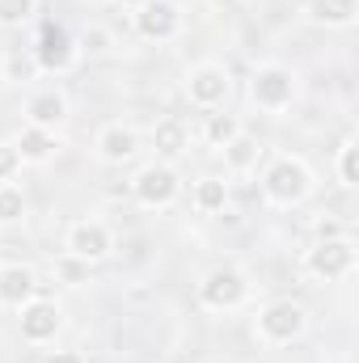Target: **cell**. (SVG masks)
Returning <instances> with one entry per match:
<instances>
[{"label": "cell", "mask_w": 359, "mask_h": 363, "mask_svg": "<svg viewBox=\"0 0 359 363\" xmlns=\"http://www.w3.org/2000/svg\"><path fill=\"white\" fill-rule=\"evenodd\" d=\"M263 186H267V194L275 203H300L309 194V169L300 161H279V165H270Z\"/></svg>", "instance_id": "1"}, {"label": "cell", "mask_w": 359, "mask_h": 363, "mask_svg": "<svg viewBox=\"0 0 359 363\" xmlns=\"http://www.w3.org/2000/svg\"><path fill=\"white\" fill-rule=\"evenodd\" d=\"M258 330H263V338H270V342H292L304 330V308L292 304V300H279V304H270L267 313L258 317Z\"/></svg>", "instance_id": "2"}, {"label": "cell", "mask_w": 359, "mask_h": 363, "mask_svg": "<svg viewBox=\"0 0 359 363\" xmlns=\"http://www.w3.org/2000/svg\"><path fill=\"white\" fill-rule=\"evenodd\" d=\"M351 262H355V250H351V241H343V237H330V241H321V245L309 254V271L317 274V279H338V274L351 271Z\"/></svg>", "instance_id": "3"}, {"label": "cell", "mask_w": 359, "mask_h": 363, "mask_svg": "<svg viewBox=\"0 0 359 363\" xmlns=\"http://www.w3.org/2000/svg\"><path fill=\"white\" fill-rule=\"evenodd\" d=\"M174 194H178V178H174V169H165V165H148V169L136 178V199L148 203V207H165Z\"/></svg>", "instance_id": "4"}, {"label": "cell", "mask_w": 359, "mask_h": 363, "mask_svg": "<svg viewBox=\"0 0 359 363\" xmlns=\"http://www.w3.org/2000/svg\"><path fill=\"white\" fill-rule=\"evenodd\" d=\"M245 300V274L241 271H216L203 283V304L211 308H233Z\"/></svg>", "instance_id": "5"}, {"label": "cell", "mask_w": 359, "mask_h": 363, "mask_svg": "<svg viewBox=\"0 0 359 363\" xmlns=\"http://www.w3.org/2000/svg\"><path fill=\"white\" fill-rule=\"evenodd\" d=\"M136 26H140L144 38H174V34H178V9H174L170 0H148V4L140 9Z\"/></svg>", "instance_id": "6"}, {"label": "cell", "mask_w": 359, "mask_h": 363, "mask_svg": "<svg viewBox=\"0 0 359 363\" xmlns=\"http://www.w3.org/2000/svg\"><path fill=\"white\" fill-rule=\"evenodd\" d=\"M34 60H38L43 68H55V72H64V68L72 64V38H68V34H64L60 26H43Z\"/></svg>", "instance_id": "7"}, {"label": "cell", "mask_w": 359, "mask_h": 363, "mask_svg": "<svg viewBox=\"0 0 359 363\" xmlns=\"http://www.w3.org/2000/svg\"><path fill=\"white\" fill-rule=\"evenodd\" d=\"M254 101L258 106H283V101H292V72L287 68H258L254 72Z\"/></svg>", "instance_id": "8"}, {"label": "cell", "mask_w": 359, "mask_h": 363, "mask_svg": "<svg viewBox=\"0 0 359 363\" xmlns=\"http://www.w3.org/2000/svg\"><path fill=\"white\" fill-rule=\"evenodd\" d=\"M60 330V313H55V304H26L21 308V338H30V342H47L51 334Z\"/></svg>", "instance_id": "9"}, {"label": "cell", "mask_w": 359, "mask_h": 363, "mask_svg": "<svg viewBox=\"0 0 359 363\" xmlns=\"http://www.w3.org/2000/svg\"><path fill=\"white\" fill-rule=\"evenodd\" d=\"M68 250H72L81 262H97V258H106V250H110V233H106L101 224H77L72 237H68Z\"/></svg>", "instance_id": "10"}, {"label": "cell", "mask_w": 359, "mask_h": 363, "mask_svg": "<svg viewBox=\"0 0 359 363\" xmlns=\"http://www.w3.org/2000/svg\"><path fill=\"white\" fill-rule=\"evenodd\" d=\"M228 97V77H224V68H199L194 77H190V101H199V106H220Z\"/></svg>", "instance_id": "11"}, {"label": "cell", "mask_w": 359, "mask_h": 363, "mask_svg": "<svg viewBox=\"0 0 359 363\" xmlns=\"http://www.w3.org/2000/svg\"><path fill=\"white\" fill-rule=\"evenodd\" d=\"M34 296V274L26 267H4L0 271V300L4 304H26Z\"/></svg>", "instance_id": "12"}, {"label": "cell", "mask_w": 359, "mask_h": 363, "mask_svg": "<svg viewBox=\"0 0 359 363\" xmlns=\"http://www.w3.org/2000/svg\"><path fill=\"white\" fill-rule=\"evenodd\" d=\"M97 148H101L106 161H127V157L136 152V131H127V127H106Z\"/></svg>", "instance_id": "13"}, {"label": "cell", "mask_w": 359, "mask_h": 363, "mask_svg": "<svg viewBox=\"0 0 359 363\" xmlns=\"http://www.w3.org/2000/svg\"><path fill=\"white\" fill-rule=\"evenodd\" d=\"M64 110H68V106H64V97H60V93H38V97L30 101V110H26V114L34 118V127H51V123H60V118H64Z\"/></svg>", "instance_id": "14"}, {"label": "cell", "mask_w": 359, "mask_h": 363, "mask_svg": "<svg viewBox=\"0 0 359 363\" xmlns=\"http://www.w3.org/2000/svg\"><path fill=\"white\" fill-rule=\"evenodd\" d=\"M153 144H157V152H161V157H178L182 148H186V127H182L178 118H165V123H157V131H153Z\"/></svg>", "instance_id": "15"}, {"label": "cell", "mask_w": 359, "mask_h": 363, "mask_svg": "<svg viewBox=\"0 0 359 363\" xmlns=\"http://www.w3.org/2000/svg\"><path fill=\"white\" fill-rule=\"evenodd\" d=\"M313 17L330 26H347L355 17V0H313Z\"/></svg>", "instance_id": "16"}, {"label": "cell", "mask_w": 359, "mask_h": 363, "mask_svg": "<svg viewBox=\"0 0 359 363\" xmlns=\"http://www.w3.org/2000/svg\"><path fill=\"white\" fill-rule=\"evenodd\" d=\"M51 148H55V140H51L43 127H30V131L21 135V144H17V152H21V157H30V161H43V157H51Z\"/></svg>", "instance_id": "17"}, {"label": "cell", "mask_w": 359, "mask_h": 363, "mask_svg": "<svg viewBox=\"0 0 359 363\" xmlns=\"http://www.w3.org/2000/svg\"><path fill=\"white\" fill-rule=\"evenodd\" d=\"M224 199H228V190H224L220 178H203L199 190H194V203H199L203 211H224Z\"/></svg>", "instance_id": "18"}, {"label": "cell", "mask_w": 359, "mask_h": 363, "mask_svg": "<svg viewBox=\"0 0 359 363\" xmlns=\"http://www.w3.org/2000/svg\"><path fill=\"white\" fill-rule=\"evenodd\" d=\"M224 152H228V165H233V169H250V165L258 161V144H254L250 135L228 140V144H224Z\"/></svg>", "instance_id": "19"}, {"label": "cell", "mask_w": 359, "mask_h": 363, "mask_svg": "<svg viewBox=\"0 0 359 363\" xmlns=\"http://www.w3.org/2000/svg\"><path fill=\"white\" fill-rule=\"evenodd\" d=\"M207 140H211V144H228V140H237V118H228V114H211V123H207Z\"/></svg>", "instance_id": "20"}, {"label": "cell", "mask_w": 359, "mask_h": 363, "mask_svg": "<svg viewBox=\"0 0 359 363\" xmlns=\"http://www.w3.org/2000/svg\"><path fill=\"white\" fill-rule=\"evenodd\" d=\"M34 13V0H0V26H21Z\"/></svg>", "instance_id": "21"}, {"label": "cell", "mask_w": 359, "mask_h": 363, "mask_svg": "<svg viewBox=\"0 0 359 363\" xmlns=\"http://www.w3.org/2000/svg\"><path fill=\"white\" fill-rule=\"evenodd\" d=\"M21 211H26V199H21V190H0V220L4 224H13V220H21Z\"/></svg>", "instance_id": "22"}, {"label": "cell", "mask_w": 359, "mask_h": 363, "mask_svg": "<svg viewBox=\"0 0 359 363\" xmlns=\"http://www.w3.org/2000/svg\"><path fill=\"white\" fill-rule=\"evenodd\" d=\"M4 68H9V81H30V77H34V68H38V60H30V55L13 51Z\"/></svg>", "instance_id": "23"}, {"label": "cell", "mask_w": 359, "mask_h": 363, "mask_svg": "<svg viewBox=\"0 0 359 363\" xmlns=\"http://www.w3.org/2000/svg\"><path fill=\"white\" fill-rule=\"evenodd\" d=\"M338 174H343V182H347V186H355V182H359V157H355V144H347V148H343Z\"/></svg>", "instance_id": "24"}, {"label": "cell", "mask_w": 359, "mask_h": 363, "mask_svg": "<svg viewBox=\"0 0 359 363\" xmlns=\"http://www.w3.org/2000/svg\"><path fill=\"white\" fill-rule=\"evenodd\" d=\"M17 161H21V152H17L13 144H0V182H4V178H13Z\"/></svg>", "instance_id": "25"}, {"label": "cell", "mask_w": 359, "mask_h": 363, "mask_svg": "<svg viewBox=\"0 0 359 363\" xmlns=\"http://www.w3.org/2000/svg\"><path fill=\"white\" fill-rule=\"evenodd\" d=\"M47 363H81V355H72V351H60V355H51Z\"/></svg>", "instance_id": "26"}, {"label": "cell", "mask_w": 359, "mask_h": 363, "mask_svg": "<svg viewBox=\"0 0 359 363\" xmlns=\"http://www.w3.org/2000/svg\"><path fill=\"white\" fill-rule=\"evenodd\" d=\"M64 274H68V279H81V274H85V267H77V262H64Z\"/></svg>", "instance_id": "27"}, {"label": "cell", "mask_w": 359, "mask_h": 363, "mask_svg": "<svg viewBox=\"0 0 359 363\" xmlns=\"http://www.w3.org/2000/svg\"><path fill=\"white\" fill-rule=\"evenodd\" d=\"M127 4H148V0H127Z\"/></svg>", "instance_id": "28"}, {"label": "cell", "mask_w": 359, "mask_h": 363, "mask_svg": "<svg viewBox=\"0 0 359 363\" xmlns=\"http://www.w3.org/2000/svg\"><path fill=\"white\" fill-rule=\"evenodd\" d=\"M216 4H237V0H216Z\"/></svg>", "instance_id": "29"}]
</instances>
